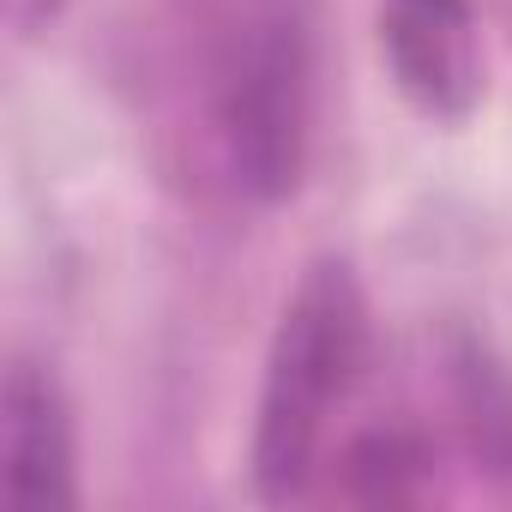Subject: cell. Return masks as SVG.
I'll return each instance as SVG.
<instances>
[{
  "label": "cell",
  "mask_w": 512,
  "mask_h": 512,
  "mask_svg": "<svg viewBox=\"0 0 512 512\" xmlns=\"http://www.w3.org/2000/svg\"><path fill=\"white\" fill-rule=\"evenodd\" d=\"M356 362H362V296L350 266L326 260L290 296L266 356L260 428H253V482L266 500H296L308 488L326 416L350 392Z\"/></svg>",
  "instance_id": "obj_1"
},
{
  "label": "cell",
  "mask_w": 512,
  "mask_h": 512,
  "mask_svg": "<svg viewBox=\"0 0 512 512\" xmlns=\"http://www.w3.org/2000/svg\"><path fill=\"white\" fill-rule=\"evenodd\" d=\"M223 151L235 187L253 199H290L308 163V37L296 19H260L223 73Z\"/></svg>",
  "instance_id": "obj_2"
},
{
  "label": "cell",
  "mask_w": 512,
  "mask_h": 512,
  "mask_svg": "<svg viewBox=\"0 0 512 512\" xmlns=\"http://www.w3.org/2000/svg\"><path fill=\"white\" fill-rule=\"evenodd\" d=\"M380 55L398 97L428 121H464L482 97V31L470 0H386Z\"/></svg>",
  "instance_id": "obj_3"
},
{
  "label": "cell",
  "mask_w": 512,
  "mask_h": 512,
  "mask_svg": "<svg viewBox=\"0 0 512 512\" xmlns=\"http://www.w3.org/2000/svg\"><path fill=\"white\" fill-rule=\"evenodd\" d=\"M0 494H7V506L79 500L73 404L43 362L7 368V392H0Z\"/></svg>",
  "instance_id": "obj_4"
},
{
  "label": "cell",
  "mask_w": 512,
  "mask_h": 512,
  "mask_svg": "<svg viewBox=\"0 0 512 512\" xmlns=\"http://www.w3.org/2000/svg\"><path fill=\"white\" fill-rule=\"evenodd\" d=\"M422 476H428V446L404 428L356 434L344 452V494L362 506H404L422 494Z\"/></svg>",
  "instance_id": "obj_5"
},
{
  "label": "cell",
  "mask_w": 512,
  "mask_h": 512,
  "mask_svg": "<svg viewBox=\"0 0 512 512\" xmlns=\"http://www.w3.org/2000/svg\"><path fill=\"white\" fill-rule=\"evenodd\" d=\"M0 7H7V25H13L19 37H37V31H49V25L61 19L67 0H0Z\"/></svg>",
  "instance_id": "obj_6"
}]
</instances>
